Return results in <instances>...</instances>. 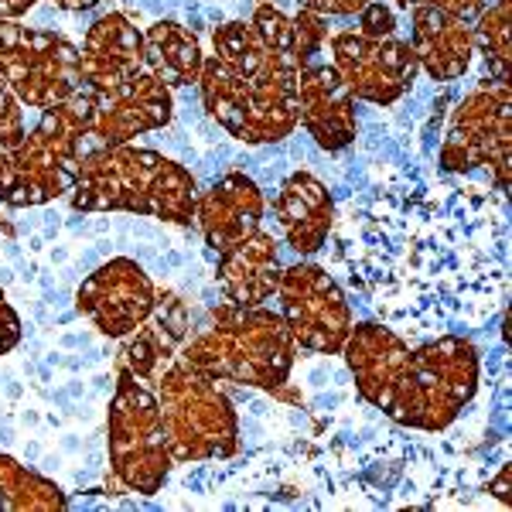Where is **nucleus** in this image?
Returning a JSON list of instances; mask_svg holds the SVG:
<instances>
[{
    "instance_id": "2f4dec72",
    "label": "nucleus",
    "mask_w": 512,
    "mask_h": 512,
    "mask_svg": "<svg viewBox=\"0 0 512 512\" xmlns=\"http://www.w3.org/2000/svg\"><path fill=\"white\" fill-rule=\"evenodd\" d=\"M55 7H65V11H86V7H96L103 0H52Z\"/></svg>"
},
{
    "instance_id": "4be33fe9",
    "label": "nucleus",
    "mask_w": 512,
    "mask_h": 512,
    "mask_svg": "<svg viewBox=\"0 0 512 512\" xmlns=\"http://www.w3.org/2000/svg\"><path fill=\"white\" fill-rule=\"evenodd\" d=\"M202 62H205L202 45H198V38L185 24L154 21L151 28H144V65L168 89H181L198 82Z\"/></svg>"
},
{
    "instance_id": "f8f14e48",
    "label": "nucleus",
    "mask_w": 512,
    "mask_h": 512,
    "mask_svg": "<svg viewBox=\"0 0 512 512\" xmlns=\"http://www.w3.org/2000/svg\"><path fill=\"white\" fill-rule=\"evenodd\" d=\"M280 315L291 328L297 349L318 355H342L355 315L335 274L321 263L301 260L284 267L277 284Z\"/></svg>"
},
{
    "instance_id": "412c9836",
    "label": "nucleus",
    "mask_w": 512,
    "mask_h": 512,
    "mask_svg": "<svg viewBox=\"0 0 512 512\" xmlns=\"http://www.w3.org/2000/svg\"><path fill=\"white\" fill-rule=\"evenodd\" d=\"M185 332H188L185 304H181L178 297H168V301L158 297L151 318L130 332L134 338L123 345L120 362L130 373H137L144 379V383H154V379L175 362L181 342H185Z\"/></svg>"
},
{
    "instance_id": "b1692460",
    "label": "nucleus",
    "mask_w": 512,
    "mask_h": 512,
    "mask_svg": "<svg viewBox=\"0 0 512 512\" xmlns=\"http://www.w3.org/2000/svg\"><path fill=\"white\" fill-rule=\"evenodd\" d=\"M509 18H512V0H495L478 14V24H472L475 31V48L482 52L489 79H506L509 82Z\"/></svg>"
},
{
    "instance_id": "9d476101",
    "label": "nucleus",
    "mask_w": 512,
    "mask_h": 512,
    "mask_svg": "<svg viewBox=\"0 0 512 512\" xmlns=\"http://www.w3.org/2000/svg\"><path fill=\"white\" fill-rule=\"evenodd\" d=\"M512 89L506 79H482L458 103L448 134L441 140L437 164L448 175H465L475 168L495 171L499 195L509 192L512 164Z\"/></svg>"
},
{
    "instance_id": "1a4fd4ad",
    "label": "nucleus",
    "mask_w": 512,
    "mask_h": 512,
    "mask_svg": "<svg viewBox=\"0 0 512 512\" xmlns=\"http://www.w3.org/2000/svg\"><path fill=\"white\" fill-rule=\"evenodd\" d=\"M110 472L123 492L154 495L161 492L171 472V451L164 420L158 407V393L127 366L117 376V390L110 400Z\"/></svg>"
},
{
    "instance_id": "a878e982",
    "label": "nucleus",
    "mask_w": 512,
    "mask_h": 512,
    "mask_svg": "<svg viewBox=\"0 0 512 512\" xmlns=\"http://www.w3.org/2000/svg\"><path fill=\"white\" fill-rule=\"evenodd\" d=\"M24 134H28V130H24V103L14 96L7 79L0 76V151L18 147Z\"/></svg>"
},
{
    "instance_id": "f03ea898",
    "label": "nucleus",
    "mask_w": 512,
    "mask_h": 512,
    "mask_svg": "<svg viewBox=\"0 0 512 512\" xmlns=\"http://www.w3.org/2000/svg\"><path fill=\"white\" fill-rule=\"evenodd\" d=\"M342 355L362 400L410 431H444L478 393L482 362L465 335L444 332L414 345L383 321H362Z\"/></svg>"
},
{
    "instance_id": "6ab92c4d",
    "label": "nucleus",
    "mask_w": 512,
    "mask_h": 512,
    "mask_svg": "<svg viewBox=\"0 0 512 512\" xmlns=\"http://www.w3.org/2000/svg\"><path fill=\"white\" fill-rule=\"evenodd\" d=\"M274 216L284 243L297 256H315L325 250L328 233L335 226V198L325 181L308 171H294L274 198Z\"/></svg>"
},
{
    "instance_id": "ddd939ff",
    "label": "nucleus",
    "mask_w": 512,
    "mask_h": 512,
    "mask_svg": "<svg viewBox=\"0 0 512 512\" xmlns=\"http://www.w3.org/2000/svg\"><path fill=\"white\" fill-rule=\"evenodd\" d=\"M89 120H86V158L110 147L130 144L140 134L164 127L171 120V89L151 72H140L123 86L89 89Z\"/></svg>"
},
{
    "instance_id": "c756f323",
    "label": "nucleus",
    "mask_w": 512,
    "mask_h": 512,
    "mask_svg": "<svg viewBox=\"0 0 512 512\" xmlns=\"http://www.w3.org/2000/svg\"><path fill=\"white\" fill-rule=\"evenodd\" d=\"M35 7V0H0V18L18 21L21 14H28Z\"/></svg>"
},
{
    "instance_id": "c85d7f7f",
    "label": "nucleus",
    "mask_w": 512,
    "mask_h": 512,
    "mask_svg": "<svg viewBox=\"0 0 512 512\" xmlns=\"http://www.w3.org/2000/svg\"><path fill=\"white\" fill-rule=\"evenodd\" d=\"M18 342H21V318H18V311L7 304L4 291H0V355L11 352Z\"/></svg>"
},
{
    "instance_id": "4468645a",
    "label": "nucleus",
    "mask_w": 512,
    "mask_h": 512,
    "mask_svg": "<svg viewBox=\"0 0 512 512\" xmlns=\"http://www.w3.org/2000/svg\"><path fill=\"white\" fill-rule=\"evenodd\" d=\"M154 304H158V291H154L151 277L127 256L106 260L76 291V308L106 338H127L151 318Z\"/></svg>"
},
{
    "instance_id": "5701e85b",
    "label": "nucleus",
    "mask_w": 512,
    "mask_h": 512,
    "mask_svg": "<svg viewBox=\"0 0 512 512\" xmlns=\"http://www.w3.org/2000/svg\"><path fill=\"white\" fill-rule=\"evenodd\" d=\"M65 495L59 485H52L48 478L31 472L28 465L0 454V509H31V512H52L65 509Z\"/></svg>"
},
{
    "instance_id": "7c9ffc66",
    "label": "nucleus",
    "mask_w": 512,
    "mask_h": 512,
    "mask_svg": "<svg viewBox=\"0 0 512 512\" xmlns=\"http://www.w3.org/2000/svg\"><path fill=\"white\" fill-rule=\"evenodd\" d=\"M509 472H512V468H509V465H502V468H499V478H495V485H492L495 495H499L502 506H509Z\"/></svg>"
},
{
    "instance_id": "f3484780",
    "label": "nucleus",
    "mask_w": 512,
    "mask_h": 512,
    "mask_svg": "<svg viewBox=\"0 0 512 512\" xmlns=\"http://www.w3.org/2000/svg\"><path fill=\"white\" fill-rule=\"evenodd\" d=\"M82 86L89 89H113L130 82L144 65V31L127 14H106L86 31L79 48Z\"/></svg>"
},
{
    "instance_id": "393cba45",
    "label": "nucleus",
    "mask_w": 512,
    "mask_h": 512,
    "mask_svg": "<svg viewBox=\"0 0 512 512\" xmlns=\"http://www.w3.org/2000/svg\"><path fill=\"white\" fill-rule=\"evenodd\" d=\"M294 38H297V52H301L304 65H311L318 59V52L328 45V18L315 11H297L294 14Z\"/></svg>"
},
{
    "instance_id": "a211bd4d",
    "label": "nucleus",
    "mask_w": 512,
    "mask_h": 512,
    "mask_svg": "<svg viewBox=\"0 0 512 512\" xmlns=\"http://www.w3.org/2000/svg\"><path fill=\"white\" fill-rule=\"evenodd\" d=\"M410 48L420 72L434 82H454L472 69L475 31L472 21H461L437 7H410Z\"/></svg>"
},
{
    "instance_id": "dca6fc26",
    "label": "nucleus",
    "mask_w": 512,
    "mask_h": 512,
    "mask_svg": "<svg viewBox=\"0 0 512 512\" xmlns=\"http://www.w3.org/2000/svg\"><path fill=\"white\" fill-rule=\"evenodd\" d=\"M263 209H267V202H263V192L256 188V181L233 171V175L216 181L205 195H198L195 222L202 229L209 250L222 256L260 233Z\"/></svg>"
},
{
    "instance_id": "cd10ccee",
    "label": "nucleus",
    "mask_w": 512,
    "mask_h": 512,
    "mask_svg": "<svg viewBox=\"0 0 512 512\" xmlns=\"http://www.w3.org/2000/svg\"><path fill=\"white\" fill-rule=\"evenodd\" d=\"M304 11H315V14H325V18H349V14H359L366 4L373 0H297Z\"/></svg>"
},
{
    "instance_id": "f257e3e1",
    "label": "nucleus",
    "mask_w": 512,
    "mask_h": 512,
    "mask_svg": "<svg viewBox=\"0 0 512 512\" xmlns=\"http://www.w3.org/2000/svg\"><path fill=\"white\" fill-rule=\"evenodd\" d=\"M325 246L349 291L417 342L485 325L506 297V198L475 185H379L335 212Z\"/></svg>"
},
{
    "instance_id": "6e6552de",
    "label": "nucleus",
    "mask_w": 512,
    "mask_h": 512,
    "mask_svg": "<svg viewBox=\"0 0 512 512\" xmlns=\"http://www.w3.org/2000/svg\"><path fill=\"white\" fill-rule=\"evenodd\" d=\"M328 48L332 69L362 103L390 106L407 96L420 76L414 48L396 35V18L383 0L362 7L359 28L328 35Z\"/></svg>"
},
{
    "instance_id": "423d86ee",
    "label": "nucleus",
    "mask_w": 512,
    "mask_h": 512,
    "mask_svg": "<svg viewBox=\"0 0 512 512\" xmlns=\"http://www.w3.org/2000/svg\"><path fill=\"white\" fill-rule=\"evenodd\" d=\"M86 86L65 103L41 110V120L18 147L0 151V202L7 205H45L72 192L79 168L86 161Z\"/></svg>"
},
{
    "instance_id": "aec40b11",
    "label": "nucleus",
    "mask_w": 512,
    "mask_h": 512,
    "mask_svg": "<svg viewBox=\"0 0 512 512\" xmlns=\"http://www.w3.org/2000/svg\"><path fill=\"white\" fill-rule=\"evenodd\" d=\"M280 250L277 236L267 226L253 239L239 243L236 250L216 256V280L233 304H267L280 284Z\"/></svg>"
},
{
    "instance_id": "9b49d317",
    "label": "nucleus",
    "mask_w": 512,
    "mask_h": 512,
    "mask_svg": "<svg viewBox=\"0 0 512 512\" xmlns=\"http://www.w3.org/2000/svg\"><path fill=\"white\" fill-rule=\"evenodd\" d=\"M0 76L31 110L65 103L82 86L79 48L52 31L0 18Z\"/></svg>"
},
{
    "instance_id": "bb28decb",
    "label": "nucleus",
    "mask_w": 512,
    "mask_h": 512,
    "mask_svg": "<svg viewBox=\"0 0 512 512\" xmlns=\"http://www.w3.org/2000/svg\"><path fill=\"white\" fill-rule=\"evenodd\" d=\"M396 7H437V11H448L461 21H475L492 0H393Z\"/></svg>"
},
{
    "instance_id": "20e7f679",
    "label": "nucleus",
    "mask_w": 512,
    "mask_h": 512,
    "mask_svg": "<svg viewBox=\"0 0 512 512\" xmlns=\"http://www.w3.org/2000/svg\"><path fill=\"white\" fill-rule=\"evenodd\" d=\"M178 359L219 383L280 390L297 359V342L280 311L222 301L209 325L178 349Z\"/></svg>"
},
{
    "instance_id": "2eb2a0df",
    "label": "nucleus",
    "mask_w": 512,
    "mask_h": 512,
    "mask_svg": "<svg viewBox=\"0 0 512 512\" xmlns=\"http://www.w3.org/2000/svg\"><path fill=\"white\" fill-rule=\"evenodd\" d=\"M297 123L325 151H345L359 137L355 96L332 69V62L304 65L301 79H297Z\"/></svg>"
},
{
    "instance_id": "7ed1b4c3",
    "label": "nucleus",
    "mask_w": 512,
    "mask_h": 512,
    "mask_svg": "<svg viewBox=\"0 0 512 512\" xmlns=\"http://www.w3.org/2000/svg\"><path fill=\"white\" fill-rule=\"evenodd\" d=\"M198 89L209 117L243 144H277L297 127V52L294 21L280 7L260 4L250 21H226L212 38Z\"/></svg>"
},
{
    "instance_id": "0eeeda50",
    "label": "nucleus",
    "mask_w": 512,
    "mask_h": 512,
    "mask_svg": "<svg viewBox=\"0 0 512 512\" xmlns=\"http://www.w3.org/2000/svg\"><path fill=\"white\" fill-rule=\"evenodd\" d=\"M151 386H158V407L175 465L229 458L239 448V417L229 396L219 390V379L198 373L175 355Z\"/></svg>"
},
{
    "instance_id": "39448f33",
    "label": "nucleus",
    "mask_w": 512,
    "mask_h": 512,
    "mask_svg": "<svg viewBox=\"0 0 512 512\" xmlns=\"http://www.w3.org/2000/svg\"><path fill=\"white\" fill-rule=\"evenodd\" d=\"M195 205L198 188L192 171L134 144L89 154L72 185L76 212H137L192 226Z\"/></svg>"
}]
</instances>
